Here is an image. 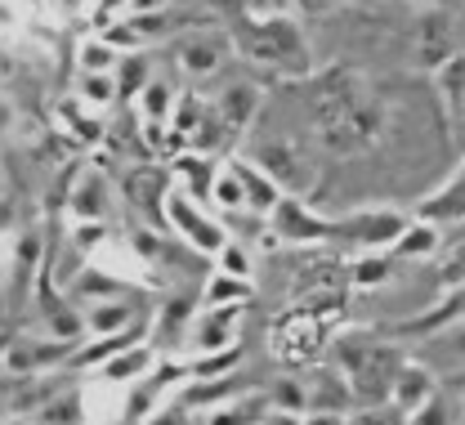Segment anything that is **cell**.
<instances>
[{"label":"cell","mask_w":465,"mask_h":425,"mask_svg":"<svg viewBox=\"0 0 465 425\" xmlns=\"http://www.w3.org/2000/svg\"><path fill=\"white\" fill-rule=\"evenodd\" d=\"M211 5H220V9H237L242 0H211Z\"/></svg>","instance_id":"obj_10"},{"label":"cell","mask_w":465,"mask_h":425,"mask_svg":"<svg viewBox=\"0 0 465 425\" xmlns=\"http://www.w3.org/2000/svg\"><path fill=\"white\" fill-rule=\"evenodd\" d=\"M220 197H224L229 206H237V202H242V193H237V183H232V180H224V183H220Z\"/></svg>","instance_id":"obj_7"},{"label":"cell","mask_w":465,"mask_h":425,"mask_svg":"<svg viewBox=\"0 0 465 425\" xmlns=\"http://www.w3.org/2000/svg\"><path fill=\"white\" fill-rule=\"evenodd\" d=\"M121 318H125V309H99L94 313V327H116Z\"/></svg>","instance_id":"obj_5"},{"label":"cell","mask_w":465,"mask_h":425,"mask_svg":"<svg viewBox=\"0 0 465 425\" xmlns=\"http://www.w3.org/2000/svg\"><path fill=\"white\" fill-rule=\"evenodd\" d=\"M313 117H318V130H322V143L331 153H358L362 143L376 139L381 130V113L376 104L362 94V85L349 76V72H336L318 85L313 94Z\"/></svg>","instance_id":"obj_1"},{"label":"cell","mask_w":465,"mask_h":425,"mask_svg":"<svg viewBox=\"0 0 465 425\" xmlns=\"http://www.w3.org/2000/svg\"><path fill=\"white\" fill-rule=\"evenodd\" d=\"M229 269H232V273H246V260H242V255H232V251H229Z\"/></svg>","instance_id":"obj_8"},{"label":"cell","mask_w":465,"mask_h":425,"mask_svg":"<svg viewBox=\"0 0 465 425\" xmlns=\"http://www.w3.org/2000/svg\"><path fill=\"white\" fill-rule=\"evenodd\" d=\"M85 63H90V67H108V63H113V54H104V45H90Z\"/></svg>","instance_id":"obj_6"},{"label":"cell","mask_w":465,"mask_h":425,"mask_svg":"<svg viewBox=\"0 0 465 425\" xmlns=\"http://www.w3.org/2000/svg\"><path fill=\"white\" fill-rule=\"evenodd\" d=\"M318 345H322V327H318V318H309V313H291L287 322L278 327V336H273V350H278L282 359H291V363L309 359Z\"/></svg>","instance_id":"obj_2"},{"label":"cell","mask_w":465,"mask_h":425,"mask_svg":"<svg viewBox=\"0 0 465 425\" xmlns=\"http://www.w3.org/2000/svg\"><path fill=\"white\" fill-rule=\"evenodd\" d=\"M183 59H188V67H197V72H202V67H215V54H211L206 45H193V54H183Z\"/></svg>","instance_id":"obj_4"},{"label":"cell","mask_w":465,"mask_h":425,"mask_svg":"<svg viewBox=\"0 0 465 425\" xmlns=\"http://www.w3.org/2000/svg\"><path fill=\"white\" fill-rule=\"evenodd\" d=\"M116 5H121V0H104V5H99V18H113Z\"/></svg>","instance_id":"obj_9"},{"label":"cell","mask_w":465,"mask_h":425,"mask_svg":"<svg viewBox=\"0 0 465 425\" xmlns=\"http://www.w3.org/2000/svg\"><path fill=\"white\" fill-rule=\"evenodd\" d=\"M174 220H179V224H183V229H188V233H193L202 246H220V233H211V224H202V220H197V215H193L183 202H174Z\"/></svg>","instance_id":"obj_3"}]
</instances>
